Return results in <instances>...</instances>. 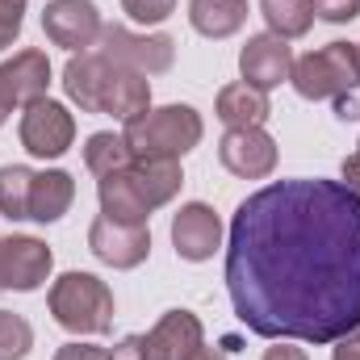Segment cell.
Wrapping results in <instances>:
<instances>
[{"label": "cell", "instance_id": "obj_1", "mask_svg": "<svg viewBox=\"0 0 360 360\" xmlns=\"http://www.w3.org/2000/svg\"><path fill=\"white\" fill-rule=\"evenodd\" d=\"M226 289L248 331L335 344L360 327V197L344 180H276L231 218Z\"/></svg>", "mask_w": 360, "mask_h": 360}, {"label": "cell", "instance_id": "obj_2", "mask_svg": "<svg viewBox=\"0 0 360 360\" xmlns=\"http://www.w3.org/2000/svg\"><path fill=\"white\" fill-rule=\"evenodd\" d=\"M63 89L84 113H109L130 122L134 113L151 109V80L101 51H80L68 59Z\"/></svg>", "mask_w": 360, "mask_h": 360}, {"label": "cell", "instance_id": "obj_3", "mask_svg": "<svg viewBox=\"0 0 360 360\" xmlns=\"http://www.w3.org/2000/svg\"><path fill=\"white\" fill-rule=\"evenodd\" d=\"M205 126L193 105H164V109H143L122 126V139L130 155L139 160H180L201 143Z\"/></svg>", "mask_w": 360, "mask_h": 360}, {"label": "cell", "instance_id": "obj_4", "mask_svg": "<svg viewBox=\"0 0 360 360\" xmlns=\"http://www.w3.org/2000/svg\"><path fill=\"white\" fill-rule=\"evenodd\" d=\"M46 302L55 323L72 335H105L113 327V289L92 272H63Z\"/></svg>", "mask_w": 360, "mask_h": 360}, {"label": "cell", "instance_id": "obj_5", "mask_svg": "<svg viewBox=\"0 0 360 360\" xmlns=\"http://www.w3.org/2000/svg\"><path fill=\"white\" fill-rule=\"evenodd\" d=\"M289 84L306 101H335L360 89V46L356 42H327L323 51H310L293 59Z\"/></svg>", "mask_w": 360, "mask_h": 360}, {"label": "cell", "instance_id": "obj_6", "mask_svg": "<svg viewBox=\"0 0 360 360\" xmlns=\"http://www.w3.org/2000/svg\"><path fill=\"white\" fill-rule=\"evenodd\" d=\"M101 55L143 72V76H164L176 59V42L168 34H130L126 25H101V38H96Z\"/></svg>", "mask_w": 360, "mask_h": 360}, {"label": "cell", "instance_id": "obj_7", "mask_svg": "<svg viewBox=\"0 0 360 360\" xmlns=\"http://www.w3.org/2000/svg\"><path fill=\"white\" fill-rule=\"evenodd\" d=\"M72 139H76V117H72L59 101L42 96V101L25 105V113H21V147H25L30 155H38V160H59V155L72 147Z\"/></svg>", "mask_w": 360, "mask_h": 360}, {"label": "cell", "instance_id": "obj_8", "mask_svg": "<svg viewBox=\"0 0 360 360\" xmlns=\"http://www.w3.org/2000/svg\"><path fill=\"white\" fill-rule=\"evenodd\" d=\"M55 269V256L34 235H4L0 239V293H34Z\"/></svg>", "mask_w": 360, "mask_h": 360}, {"label": "cell", "instance_id": "obj_9", "mask_svg": "<svg viewBox=\"0 0 360 360\" xmlns=\"http://www.w3.org/2000/svg\"><path fill=\"white\" fill-rule=\"evenodd\" d=\"M51 89V59L42 51H17L8 63H0V126L13 109H25L42 101Z\"/></svg>", "mask_w": 360, "mask_h": 360}, {"label": "cell", "instance_id": "obj_10", "mask_svg": "<svg viewBox=\"0 0 360 360\" xmlns=\"http://www.w3.org/2000/svg\"><path fill=\"white\" fill-rule=\"evenodd\" d=\"M89 248L109 269H139L151 256V231L147 226H126V222H113V218L101 214L89 226Z\"/></svg>", "mask_w": 360, "mask_h": 360}, {"label": "cell", "instance_id": "obj_11", "mask_svg": "<svg viewBox=\"0 0 360 360\" xmlns=\"http://www.w3.org/2000/svg\"><path fill=\"white\" fill-rule=\"evenodd\" d=\"M101 13L92 0H51L42 8V30L55 46H68V51H89L101 38Z\"/></svg>", "mask_w": 360, "mask_h": 360}, {"label": "cell", "instance_id": "obj_12", "mask_svg": "<svg viewBox=\"0 0 360 360\" xmlns=\"http://www.w3.org/2000/svg\"><path fill=\"white\" fill-rule=\"evenodd\" d=\"M218 160L231 176L264 180L276 168V143H272V134H264V126L226 130L222 143H218Z\"/></svg>", "mask_w": 360, "mask_h": 360}, {"label": "cell", "instance_id": "obj_13", "mask_svg": "<svg viewBox=\"0 0 360 360\" xmlns=\"http://www.w3.org/2000/svg\"><path fill=\"white\" fill-rule=\"evenodd\" d=\"M239 72H243V84L269 92L293 76V51L276 34H252L239 51Z\"/></svg>", "mask_w": 360, "mask_h": 360}, {"label": "cell", "instance_id": "obj_14", "mask_svg": "<svg viewBox=\"0 0 360 360\" xmlns=\"http://www.w3.org/2000/svg\"><path fill=\"white\" fill-rule=\"evenodd\" d=\"M172 248L180 260L201 264L222 248V218L205 205V201H188L180 205V214L172 218Z\"/></svg>", "mask_w": 360, "mask_h": 360}, {"label": "cell", "instance_id": "obj_15", "mask_svg": "<svg viewBox=\"0 0 360 360\" xmlns=\"http://www.w3.org/2000/svg\"><path fill=\"white\" fill-rule=\"evenodd\" d=\"M201 344H205L201 319L188 314V310H168V314L143 335V352H147V360H188Z\"/></svg>", "mask_w": 360, "mask_h": 360}, {"label": "cell", "instance_id": "obj_16", "mask_svg": "<svg viewBox=\"0 0 360 360\" xmlns=\"http://www.w3.org/2000/svg\"><path fill=\"white\" fill-rule=\"evenodd\" d=\"M96 197H101V214L113 218V222H126V226H147L151 218V205L143 201L139 184L130 176V164L122 172H109V176L96 180Z\"/></svg>", "mask_w": 360, "mask_h": 360}, {"label": "cell", "instance_id": "obj_17", "mask_svg": "<svg viewBox=\"0 0 360 360\" xmlns=\"http://www.w3.org/2000/svg\"><path fill=\"white\" fill-rule=\"evenodd\" d=\"M214 109H218V117L226 122V130H248V126H264L272 113L269 105V92L252 89V84H226V89L218 92V101H214Z\"/></svg>", "mask_w": 360, "mask_h": 360}, {"label": "cell", "instance_id": "obj_18", "mask_svg": "<svg viewBox=\"0 0 360 360\" xmlns=\"http://www.w3.org/2000/svg\"><path fill=\"white\" fill-rule=\"evenodd\" d=\"M76 201V180L59 168L51 172H34V188H30V218L34 222H59Z\"/></svg>", "mask_w": 360, "mask_h": 360}, {"label": "cell", "instance_id": "obj_19", "mask_svg": "<svg viewBox=\"0 0 360 360\" xmlns=\"http://www.w3.org/2000/svg\"><path fill=\"white\" fill-rule=\"evenodd\" d=\"M130 176L139 184V193H143V201L151 205V210H160V205H168L172 197L180 193V160H130Z\"/></svg>", "mask_w": 360, "mask_h": 360}, {"label": "cell", "instance_id": "obj_20", "mask_svg": "<svg viewBox=\"0 0 360 360\" xmlns=\"http://www.w3.org/2000/svg\"><path fill=\"white\" fill-rule=\"evenodd\" d=\"M188 21L201 38H231L248 21V0H188Z\"/></svg>", "mask_w": 360, "mask_h": 360}, {"label": "cell", "instance_id": "obj_21", "mask_svg": "<svg viewBox=\"0 0 360 360\" xmlns=\"http://www.w3.org/2000/svg\"><path fill=\"white\" fill-rule=\"evenodd\" d=\"M260 13L276 38H302L314 25V0H260Z\"/></svg>", "mask_w": 360, "mask_h": 360}, {"label": "cell", "instance_id": "obj_22", "mask_svg": "<svg viewBox=\"0 0 360 360\" xmlns=\"http://www.w3.org/2000/svg\"><path fill=\"white\" fill-rule=\"evenodd\" d=\"M130 160H134V155H130L126 139H122V134H109V130L92 134L89 147H84V164H89V172H92L96 180L109 176V172H122Z\"/></svg>", "mask_w": 360, "mask_h": 360}, {"label": "cell", "instance_id": "obj_23", "mask_svg": "<svg viewBox=\"0 0 360 360\" xmlns=\"http://www.w3.org/2000/svg\"><path fill=\"white\" fill-rule=\"evenodd\" d=\"M30 188H34V172L25 164H4L0 168V214L4 218H30Z\"/></svg>", "mask_w": 360, "mask_h": 360}, {"label": "cell", "instance_id": "obj_24", "mask_svg": "<svg viewBox=\"0 0 360 360\" xmlns=\"http://www.w3.org/2000/svg\"><path fill=\"white\" fill-rule=\"evenodd\" d=\"M34 348V327L13 314V310H0V360H25Z\"/></svg>", "mask_w": 360, "mask_h": 360}, {"label": "cell", "instance_id": "obj_25", "mask_svg": "<svg viewBox=\"0 0 360 360\" xmlns=\"http://www.w3.org/2000/svg\"><path fill=\"white\" fill-rule=\"evenodd\" d=\"M122 8H126L134 21H143V25H160V21L176 8V0H122Z\"/></svg>", "mask_w": 360, "mask_h": 360}, {"label": "cell", "instance_id": "obj_26", "mask_svg": "<svg viewBox=\"0 0 360 360\" xmlns=\"http://www.w3.org/2000/svg\"><path fill=\"white\" fill-rule=\"evenodd\" d=\"M21 21H25V0H0V51L17 42Z\"/></svg>", "mask_w": 360, "mask_h": 360}, {"label": "cell", "instance_id": "obj_27", "mask_svg": "<svg viewBox=\"0 0 360 360\" xmlns=\"http://www.w3.org/2000/svg\"><path fill=\"white\" fill-rule=\"evenodd\" d=\"M314 17H323V21H331V25L356 21L360 17V0H314Z\"/></svg>", "mask_w": 360, "mask_h": 360}, {"label": "cell", "instance_id": "obj_28", "mask_svg": "<svg viewBox=\"0 0 360 360\" xmlns=\"http://www.w3.org/2000/svg\"><path fill=\"white\" fill-rule=\"evenodd\" d=\"M55 360H109V352L96 348V344H63L55 352Z\"/></svg>", "mask_w": 360, "mask_h": 360}, {"label": "cell", "instance_id": "obj_29", "mask_svg": "<svg viewBox=\"0 0 360 360\" xmlns=\"http://www.w3.org/2000/svg\"><path fill=\"white\" fill-rule=\"evenodd\" d=\"M109 360H147V352H143V335H126V340L109 352Z\"/></svg>", "mask_w": 360, "mask_h": 360}, {"label": "cell", "instance_id": "obj_30", "mask_svg": "<svg viewBox=\"0 0 360 360\" xmlns=\"http://www.w3.org/2000/svg\"><path fill=\"white\" fill-rule=\"evenodd\" d=\"M344 184H348V188H352V193L360 197V151L344 160Z\"/></svg>", "mask_w": 360, "mask_h": 360}, {"label": "cell", "instance_id": "obj_31", "mask_svg": "<svg viewBox=\"0 0 360 360\" xmlns=\"http://www.w3.org/2000/svg\"><path fill=\"white\" fill-rule=\"evenodd\" d=\"M335 117H340V122H356L360 117V105L352 101V92H348V96H335Z\"/></svg>", "mask_w": 360, "mask_h": 360}, {"label": "cell", "instance_id": "obj_32", "mask_svg": "<svg viewBox=\"0 0 360 360\" xmlns=\"http://www.w3.org/2000/svg\"><path fill=\"white\" fill-rule=\"evenodd\" d=\"M264 360H306V352L302 348H289V344H276V348L264 352Z\"/></svg>", "mask_w": 360, "mask_h": 360}, {"label": "cell", "instance_id": "obj_33", "mask_svg": "<svg viewBox=\"0 0 360 360\" xmlns=\"http://www.w3.org/2000/svg\"><path fill=\"white\" fill-rule=\"evenodd\" d=\"M188 360H226L222 356V352H214V348H205V344H201V348H197V352H193V356Z\"/></svg>", "mask_w": 360, "mask_h": 360}, {"label": "cell", "instance_id": "obj_34", "mask_svg": "<svg viewBox=\"0 0 360 360\" xmlns=\"http://www.w3.org/2000/svg\"><path fill=\"white\" fill-rule=\"evenodd\" d=\"M331 360H356V356H344V352H335V356H331Z\"/></svg>", "mask_w": 360, "mask_h": 360}]
</instances>
